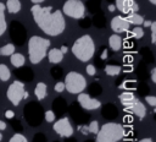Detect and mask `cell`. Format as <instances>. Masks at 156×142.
Returning a JSON list of instances; mask_svg holds the SVG:
<instances>
[{
  "label": "cell",
  "instance_id": "6da1fadb",
  "mask_svg": "<svg viewBox=\"0 0 156 142\" xmlns=\"http://www.w3.org/2000/svg\"><path fill=\"white\" fill-rule=\"evenodd\" d=\"M30 12L37 26L48 36L56 37L65 31L66 22L62 11L52 10L51 6H40L34 4L30 7Z\"/></svg>",
  "mask_w": 156,
  "mask_h": 142
},
{
  "label": "cell",
  "instance_id": "7a4b0ae2",
  "mask_svg": "<svg viewBox=\"0 0 156 142\" xmlns=\"http://www.w3.org/2000/svg\"><path fill=\"white\" fill-rule=\"evenodd\" d=\"M72 53L73 55L82 62L89 61L95 53V44L93 38L89 34H84L76 39V42L72 45Z\"/></svg>",
  "mask_w": 156,
  "mask_h": 142
},
{
  "label": "cell",
  "instance_id": "3957f363",
  "mask_svg": "<svg viewBox=\"0 0 156 142\" xmlns=\"http://www.w3.org/2000/svg\"><path fill=\"white\" fill-rule=\"evenodd\" d=\"M50 47V40L39 36H33L28 40V55L32 64H39L45 56L48 48Z\"/></svg>",
  "mask_w": 156,
  "mask_h": 142
},
{
  "label": "cell",
  "instance_id": "277c9868",
  "mask_svg": "<svg viewBox=\"0 0 156 142\" xmlns=\"http://www.w3.org/2000/svg\"><path fill=\"white\" fill-rule=\"evenodd\" d=\"M124 127L117 122H106L104 124L98 133L96 142H118L124 137Z\"/></svg>",
  "mask_w": 156,
  "mask_h": 142
},
{
  "label": "cell",
  "instance_id": "5b68a950",
  "mask_svg": "<svg viewBox=\"0 0 156 142\" xmlns=\"http://www.w3.org/2000/svg\"><path fill=\"white\" fill-rule=\"evenodd\" d=\"M65 89H67L69 93L72 94H79L84 91L85 86H87V81L84 78L83 75L76 72V71H71L66 75L65 77Z\"/></svg>",
  "mask_w": 156,
  "mask_h": 142
},
{
  "label": "cell",
  "instance_id": "8992f818",
  "mask_svg": "<svg viewBox=\"0 0 156 142\" xmlns=\"http://www.w3.org/2000/svg\"><path fill=\"white\" fill-rule=\"evenodd\" d=\"M62 13L71 18H82L85 13V6L80 0H67L62 6Z\"/></svg>",
  "mask_w": 156,
  "mask_h": 142
},
{
  "label": "cell",
  "instance_id": "52a82bcc",
  "mask_svg": "<svg viewBox=\"0 0 156 142\" xmlns=\"http://www.w3.org/2000/svg\"><path fill=\"white\" fill-rule=\"evenodd\" d=\"M24 84L21 81H13L6 91V97L10 100V103L15 106L20 105L21 100L24 99Z\"/></svg>",
  "mask_w": 156,
  "mask_h": 142
},
{
  "label": "cell",
  "instance_id": "ba28073f",
  "mask_svg": "<svg viewBox=\"0 0 156 142\" xmlns=\"http://www.w3.org/2000/svg\"><path fill=\"white\" fill-rule=\"evenodd\" d=\"M54 131L61 136V137H71L73 135V126L72 124L69 122L68 118H62V119H58L54 126H52Z\"/></svg>",
  "mask_w": 156,
  "mask_h": 142
},
{
  "label": "cell",
  "instance_id": "9c48e42d",
  "mask_svg": "<svg viewBox=\"0 0 156 142\" xmlns=\"http://www.w3.org/2000/svg\"><path fill=\"white\" fill-rule=\"evenodd\" d=\"M78 103L80 104L82 108H84L87 110H94V109L100 108V105H101L100 100H98L96 98H93L89 94L83 93V92L78 94Z\"/></svg>",
  "mask_w": 156,
  "mask_h": 142
},
{
  "label": "cell",
  "instance_id": "30bf717a",
  "mask_svg": "<svg viewBox=\"0 0 156 142\" xmlns=\"http://www.w3.org/2000/svg\"><path fill=\"white\" fill-rule=\"evenodd\" d=\"M111 29L113 32H116L117 34L118 33H122V32H128L129 29V23L127 22L126 17L123 16H115L112 20H111Z\"/></svg>",
  "mask_w": 156,
  "mask_h": 142
},
{
  "label": "cell",
  "instance_id": "8fae6325",
  "mask_svg": "<svg viewBox=\"0 0 156 142\" xmlns=\"http://www.w3.org/2000/svg\"><path fill=\"white\" fill-rule=\"evenodd\" d=\"M124 110H126V111H130V113H133L134 115H136V116L140 118V119H143V118L146 115V108H145V105H144L139 99H136L130 106L124 108Z\"/></svg>",
  "mask_w": 156,
  "mask_h": 142
},
{
  "label": "cell",
  "instance_id": "7c38bea8",
  "mask_svg": "<svg viewBox=\"0 0 156 142\" xmlns=\"http://www.w3.org/2000/svg\"><path fill=\"white\" fill-rule=\"evenodd\" d=\"M134 0H116V9L119 10L124 15L132 13V7L134 5Z\"/></svg>",
  "mask_w": 156,
  "mask_h": 142
},
{
  "label": "cell",
  "instance_id": "4fadbf2b",
  "mask_svg": "<svg viewBox=\"0 0 156 142\" xmlns=\"http://www.w3.org/2000/svg\"><path fill=\"white\" fill-rule=\"evenodd\" d=\"M119 100L124 105V108H128V106H130L136 100V98H135L133 92H128L127 91V92H123V93L119 94Z\"/></svg>",
  "mask_w": 156,
  "mask_h": 142
},
{
  "label": "cell",
  "instance_id": "5bb4252c",
  "mask_svg": "<svg viewBox=\"0 0 156 142\" xmlns=\"http://www.w3.org/2000/svg\"><path fill=\"white\" fill-rule=\"evenodd\" d=\"M48 58H49V61H50L51 64H58V62L62 61L63 54L60 51L58 48H51V49L49 50Z\"/></svg>",
  "mask_w": 156,
  "mask_h": 142
},
{
  "label": "cell",
  "instance_id": "9a60e30c",
  "mask_svg": "<svg viewBox=\"0 0 156 142\" xmlns=\"http://www.w3.org/2000/svg\"><path fill=\"white\" fill-rule=\"evenodd\" d=\"M108 45H110V48H111L112 50H115V51L121 50V48H122V38H121L117 33L110 36V38H108Z\"/></svg>",
  "mask_w": 156,
  "mask_h": 142
},
{
  "label": "cell",
  "instance_id": "2e32d148",
  "mask_svg": "<svg viewBox=\"0 0 156 142\" xmlns=\"http://www.w3.org/2000/svg\"><path fill=\"white\" fill-rule=\"evenodd\" d=\"M34 94L37 97L38 100H41L46 97L48 94V89H46V84L44 82H38L35 88H34Z\"/></svg>",
  "mask_w": 156,
  "mask_h": 142
},
{
  "label": "cell",
  "instance_id": "e0dca14e",
  "mask_svg": "<svg viewBox=\"0 0 156 142\" xmlns=\"http://www.w3.org/2000/svg\"><path fill=\"white\" fill-rule=\"evenodd\" d=\"M5 7L9 10L10 13H17L21 10V2L20 0H7Z\"/></svg>",
  "mask_w": 156,
  "mask_h": 142
},
{
  "label": "cell",
  "instance_id": "ac0fdd59",
  "mask_svg": "<svg viewBox=\"0 0 156 142\" xmlns=\"http://www.w3.org/2000/svg\"><path fill=\"white\" fill-rule=\"evenodd\" d=\"M126 20L129 24H134V26H140L144 22V17L138 13H129V15H127Z\"/></svg>",
  "mask_w": 156,
  "mask_h": 142
},
{
  "label": "cell",
  "instance_id": "d6986e66",
  "mask_svg": "<svg viewBox=\"0 0 156 142\" xmlns=\"http://www.w3.org/2000/svg\"><path fill=\"white\" fill-rule=\"evenodd\" d=\"M5 4L0 2V36H2L7 28V23L5 20Z\"/></svg>",
  "mask_w": 156,
  "mask_h": 142
},
{
  "label": "cell",
  "instance_id": "ffe728a7",
  "mask_svg": "<svg viewBox=\"0 0 156 142\" xmlns=\"http://www.w3.org/2000/svg\"><path fill=\"white\" fill-rule=\"evenodd\" d=\"M24 62H26V59H24V56H23L22 54H20V53H13V54L11 55V64H12L15 67H21V66L24 65Z\"/></svg>",
  "mask_w": 156,
  "mask_h": 142
},
{
  "label": "cell",
  "instance_id": "44dd1931",
  "mask_svg": "<svg viewBox=\"0 0 156 142\" xmlns=\"http://www.w3.org/2000/svg\"><path fill=\"white\" fill-rule=\"evenodd\" d=\"M10 77H11V72L9 67L5 64H0V80L2 82H6L10 80Z\"/></svg>",
  "mask_w": 156,
  "mask_h": 142
},
{
  "label": "cell",
  "instance_id": "7402d4cb",
  "mask_svg": "<svg viewBox=\"0 0 156 142\" xmlns=\"http://www.w3.org/2000/svg\"><path fill=\"white\" fill-rule=\"evenodd\" d=\"M15 53V45L11 44V43H7L5 44L4 47L0 48V55L1 56H10Z\"/></svg>",
  "mask_w": 156,
  "mask_h": 142
},
{
  "label": "cell",
  "instance_id": "603a6c76",
  "mask_svg": "<svg viewBox=\"0 0 156 142\" xmlns=\"http://www.w3.org/2000/svg\"><path fill=\"white\" fill-rule=\"evenodd\" d=\"M121 72V67L117 65H107L105 67V73L107 76H117Z\"/></svg>",
  "mask_w": 156,
  "mask_h": 142
},
{
  "label": "cell",
  "instance_id": "cb8c5ba5",
  "mask_svg": "<svg viewBox=\"0 0 156 142\" xmlns=\"http://www.w3.org/2000/svg\"><path fill=\"white\" fill-rule=\"evenodd\" d=\"M87 129H88V132L96 135V133H98V131H99V129H100V126H99V122H98V121L93 120V121L89 124V126H88Z\"/></svg>",
  "mask_w": 156,
  "mask_h": 142
},
{
  "label": "cell",
  "instance_id": "d4e9b609",
  "mask_svg": "<svg viewBox=\"0 0 156 142\" xmlns=\"http://www.w3.org/2000/svg\"><path fill=\"white\" fill-rule=\"evenodd\" d=\"M132 36H133L134 38H136V39H140V38L144 36V31H143V28H141L140 26H135L134 29L132 31Z\"/></svg>",
  "mask_w": 156,
  "mask_h": 142
},
{
  "label": "cell",
  "instance_id": "484cf974",
  "mask_svg": "<svg viewBox=\"0 0 156 142\" xmlns=\"http://www.w3.org/2000/svg\"><path fill=\"white\" fill-rule=\"evenodd\" d=\"M9 142H28V140L26 138V136H23L22 133H15Z\"/></svg>",
  "mask_w": 156,
  "mask_h": 142
},
{
  "label": "cell",
  "instance_id": "4316f807",
  "mask_svg": "<svg viewBox=\"0 0 156 142\" xmlns=\"http://www.w3.org/2000/svg\"><path fill=\"white\" fill-rule=\"evenodd\" d=\"M151 43L155 44L156 43V22H151Z\"/></svg>",
  "mask_w": 156,
  "mask_h": 142
},
{
  "label": "cell",
  "instance_id": "83f0119b",
  "mask_svg": "<svg viewBox=\"0 0 156 142\" xmlns=\"http://www.w3.org/2000/svg\"><path fill=\"white\" fill-rule=\"evenodd\" d=\"M45 120L48 122H52L55 120V114H54L52 110H46L45 111Z\"/></svg>",
  "mask_w": 156,
  "mask_h": 142
},
{
  "label": "cell",
  "instance_id": "f1b7e54d",
  "mask_svg": "<svg viewBox=\"0 0 156 142\" xmlns=\"http://www.w3.org/2000/svg\"><path fill=\"white\" fill-rule=\"evenodd\" d=\"M145 100H146V103H147L149 105H151V106H155V105H156V97H154V95H146V97H145Z\"/></svg>",
  "mask_w": 156,
  "mask_h": 142
},
{
  "label": "cell",
  "instance_id": "f546056e",
  "mask_svg": "<svg viewBox=\"0 0 156 142\" xmlns=\"http://www.w3.org/2000/svg\"><path fill=\"white\" fill-rule=\"evenodd\" d=\"M54 89H55V92H57V93L63 92V91H65V83H63V82H57V83L55 84Z\"/></svg>",
  "mask_w": 156,
  "mask_h": 142
},
{
  "label": "cell",
  "instance_id": "4dcf8cb0",
  "mask_svg": "<svg viewBox=\"0 0 156 142\" xmlns=\"http://www.w3.org/2000/svg\"><path fill=\"white\" fill-rule=\"evenodd\" d=\"M85 71H87V73L89 75V76H94L95 75V72H96V70H95V67H94V65H87V67H85Z\"/></svg>",
  "mask_w": 156,
  "mask_h": 142
},
{
  "label": "cell",
  "instance_id": "1f68e13d",
  "mask_svg": "<svg viewBox=\"0 0 156 142\" xmlns=\"http://www.w3.org/2000/svg\"><path fill=\"white\" fill-rule=\"evenodd\" d=\"M13 116H15V113L12 110H6L5 111V118L6 119H12Z\"/></svg>",
  "mask_w": 156,
  "mask_h": 142
},
{
  "label": "cell",
  "instance_id": "d6a6232c",
  "mask_svg": "<svg viewBox=\"0 0 156 142\" xmlns=\"http://www.w3.org/2000/svg\"><path fill=\"white\" fill-rule=\"evenodd\" d=\"M151 80L154 83H156V69L155 67L151 70Z\"/></svg>",
  "mask_w": 156,
  "mask_h": 142
},
{
  "label": "cell",
  "instance_id": "836d02e7",
  "mask_svg": "<svg viewBox=\"0 0 156 142\" xmlns=\"http://www.w3.org/2000/svg\"><path fill=\"white\" fill-rule=\"evenodd\" d=\"M60 51H61V53H62V54H66V53H67V51H68V48H67V47H66V45H62V47H61V48H60Z\"/></svg>",
  "mask_w": 156,
  "mask_h": 142
},
{
  "label": "cell",
  "instance_id": "e575fe53",
  "mask_svg": "<svg viewBox=\"0 0 156 142\" xmlns=\"http://www.w3.org/2000/svg\"><path fill=\"white\" fill-rule=\"evenodd\" d=\"M106 58H107V49H104V50H102V54H101V59L105 60Z\"/></svg>",
  "mask_w": 156,
  "mask_h": 142
},
{
  "label": "cell",
  "instance_id": "d590c367",
  "mask_svg": "<svg viewBox=\"0 0 156 142\" xmlns=\"http://www.w3.org/2000/svg\"><path fill=\"white\" fill-rule=\"evenodd\" d=\"M151 22H152V21H149V20L145 21V20H144L143 24H144V27H150V26H151Z\"/></svg>",
  "mask_w": 156,
  "mask_h": 142
},
{
  "label": "cell",
  "instance_id": "8d00e7d4",
  "mask_svg": "<svg viewBox=\"0 0 156 142\" xmlns=\"http://www.w3.org/2000/svg\"><path fill=\"white\" fill-rule=\"evenodd\" d=\"M79 129H82L80 131H82L84 135H87V133H88V129H87V126H79Z\"/></svg>",
  "mask_w": 156,
  "mask_h": 142
},
{
  "label": "cell",
  "instance_id": "74e56055",
  "mask_svg": "<svg viewBox=\"0 0 156 142\" xmlns=\"http://www.w3.org/2000/svg\"><path fill=\"white\" fill-rule=\"evenodd\" d=\"M107 9H108V11H110V12H113V11L116 10V6H115V5H108V7H107Z\"/></svg>",
  "mask_w": 156,
  "mask_h": 142
},
{
  "label": "cell",
  "instance_id": "f35d334b",
  "mask_svg": "<svg viewBox=\"0 0 156 142\" xmlns=\"http://www.w3.org/2000/svg\"><path fill=\"white\" fill-rule=\"evenodd\" d=\"M5 129H6V124L0 120V130H5Z\"/></svg>",
  "mask_w": 156,
  "mask_h": 142
},
{
  "label": "cell",
  "instance_id": "ab89813d",
  "mask_svg": "<svg viewBox=\"0 0 156 142\" xmlns=\"http://www.w3.org/2000/svg\"><path fill=\"white\" fill-rule=\"evenodd\" d=\"M139 142H152V140H151V138H149V137H147V138H143V140H140V141H139Z\"/></svg>",
  "mask_w": 156,
  "mask_h": 142
},
{
  "label": "cell",
  "instance_id": "60d3db41",
  "mask_svg": "<svg viewBox=\"0 0 156 142\" xmlns=\"http://www.w3.org/2000/svg\"><path fill=\"white\" fill-rule=\"evenodd\" d=\"M32 2H33V5L34 4H40V2H43V1H45V0H30Z\"/></svg>",
  "mask_w": 156,
  "mask_h": 142
},
{
  "label": "cell",
  "instance_id": "b9f144b4",
  "mask_svg": "<svg viewBox=\"0 0 156 142\" xmlns=\"http://www.w3.org/2000/svg\"><path fill=\"white\" fill-rule=\"evenodd\" d=\"M149 1H150L152 5H155V4H156V0H149Z\"/></svg>",
  "mask_w": 156,
  "mask_h": 142
},
{
  "label": "cell",
  "instance_id": "7bdbcfd3",
  "mask_svg": "<svg viewBox=\"0 0 156 142\" xmlns=\"http://www.w3.org/2000/svg\"><path fill=\"white\" fill-rule=\"evenodd\" d=\"M2 141V135H1V132H0V142Z\"/></svg>",
  "mask_w": 156,
  "mask_h": 142
}]
</instances>
